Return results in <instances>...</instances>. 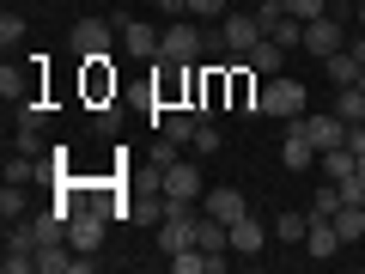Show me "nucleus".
<instances>
[{
    "label": "nucleus",
    "mask_w": 365,
    "mask_h": 274,
    "mask_svg": "<svg viewBox=\"0 0 365 274\" xmlns=\"http://www.w3.org/2000/svg\"><path fill=\"white\" fill-rule=\"evenodd\" d=\"M220 37H207L201 25H189V19H177V25L165 31V49H158V61H177V67H195L201 55L213 49Z\"/></svg>",
    "instance_id": "f257e3e1"
},
{
    "label": "nucleus",
    "mask_w": 365,
    "mask_h": 274,
    "mask_svg": "<svg viewBox=\"0 0 365 274\" xmlns=\"http://www.w3.org/2000/svg\"><path fill=\"white\" fill-rule=\"evenodd\" d=\"M311 110V98H304V86L299 79H287V73H274V79H262V116H304Z\"/></svg>",
    "instance_id": "f03ea898"
},
{
    "label": "nucleus",
    "mask_w": 365,
    "mask_h": 274,
    "mask_svg": "<svg viewBox=\"0 0 365 274\" xmlns=\"http://www.w3.org/2000/svg\"><path fill=\"white\" fill-rule=\"evenodd\" d=\"M0 268H6V274L37 268V232H31V213L6 225V250H0Z\"/></svg>",
    "instance_id": "7ed1b4c3"
},
{
    "label": "nucleus",
    "mask_w": 365,
    "mask_h": 274,
    "mask_svg": "<svg viewBox=\"0 0 365 274\" xmlns=\"http://www.w3.org/2000/svg\"><path fill=\"white\" fill-rule=\"evenodd\" d=\"M335 49H347V25H341L335 13L311 19V25H304V55H317V61H329Z\"/></svg>",
    "instance_id": "20e7f679"
},
{
    "label": "nucleus",
    "mask_w": 365,
    "mask_h": 274,
    "mask_svg": "<svg viewBox=\"0 0 365 274\" xmlns=\"http://www.w3.org/2000/svg\"><path fill=\"white\" fill-rule=\"evenodd\" d=\"M122 31V49L134 55V61H158V49H165V31L158 25H140V19H116Z\"/></svg>",
    "instance_id": "39448f33"
},
{
    "label": "nucleus",
    "mask_w": 365,
    "mask_h": 274,
    "mask_svg": "<svg viewBox=\"0 0 365 274\" xmlns=\"http://www.w3.org/2000/svg\"><path fill=\"white\" fill-rule=\"evenodd\" d=\"M158 189H165V201H201V171L189 158H177V165L158 171Z\"/></svg>",
    "instance_id": "423d86ee"
},
{
    "label": "nucleus",
    "mask_w": 365,
    "mask_h": 274,
    "mask_svg": "<svg viewBox=\"0 0 365 274\" xmlns=\"http://www.w3.org/2000/svg\"><path fill=\"white\" fill-rule=\"evenodd\" d=\"M220 43H225L232 55H250V49L262 43V25H256V13H225V19H220Z\"/></svg>",
    "instance_id": "0eeeda50"
},
{
    "label": "nucleus",
    "mask_w": 365,
    "mask_h": 274,
    "mask_svg": "<svg viewBox=\"0 0 365 274\" xmlns=\"http://www.w3.org/2000/svg\"><path fill=\"white\" fill-rule=\"evenodd\" d=\"M110 25H116V19H79V25L67 31V43H73L79 61H86V55H110Z\"/></svg>",
    "instance_id": "6e6552de"
},
{
    "label": "nucleus",
    "mask_w": 365,
    "mask_h": 274,
    "mask_svg": "<svg viewBox=\"0 0 365 274\" xmlns=\"http://www.w3.org/2000/svg\"><path fill=\"white\" fill-rule=\"evenodd\" d=\"M280 165H287V171L317 165V141L304 134V116H292V122H287V141H280Z\"/></svg>",
    "instance_id": "1a4fd4ad"
},
{
    "label": "nucleus",
    "mask_w": 365,
    "mask_h": 274,
    "mask_svg": "<svg viewBox=\"0 0 365 274\" xmlns=\"http://www.w3.org/2000/svg\"><path fill=\"white\" fill-rule=\"evenodd\" d=\"M67 244H73V250H91V256H98V250H104V213L79 208L73 220H67Z\"/></svg>",
    "instance_id": "9d476101"
},
{
    "label": "nucleus",
    "mask_w": 365,
    "mask_h": 274,
    "mask_svg": "<svg viewBox=\"0 0 365 274\" xmlns=\"http://www.w3.org/2000/svg\"><path fill=\"white\" fill-rule=\"evenodd\" d=\"M304 134L317 141V153H329V146H347V122H341L335 110H311V116H304Z\"/></svg>",
    "instance_id": "9b49d317"
},
{
    "label": "nucleus",
    "mask_w": 365,
    "mask_h": 274,
    "mask_svg": "<svg viewBox=\"0 0 365 274\" xmlns=\"http://www.w3.org/2000/svg\"><path fill=\"white\" fill-rule=\"evenodd\" d=\"M201 213H213V220H225V225H237L250 213V201L237 196L232 183H220V189H207V201H201Z\"/></svg>",
    "instance_id": "f8f14e48"
},
{
    "label": "nucleus",
    "mask_w": 365,
    "mask_h": 274,
    "mask_svg": "<svg viewBox=\"0 0 365 274\" xmlns=\"http://www.w3.org/2000/svg\"><path fill=\"white\" fill-rule=\"evenodd\" d=\"M304 250H311V262H335L347 244H341L335 220H311V232H304Z\"/></svg>",
    "instance_id": "ddd939ff"
},
{
    "label": "nucleus",
    "mask_w": 365,
    "mask_h": 274,
    "mask_svg": "<svg viewBox=\"0 0 365 274\" xmlns=\"http://www.w3.org/2000/svg\"><path fill=\"white\" fill-rule=\"evenodd\" d=\"M274 225H262L256 213H244V220L232 225V256H262V244H268Z\"/></svg>",
    "instance_id": "4468645a"
},
{
    "label": "nucleus",
    "mask_w": 365,
    "mask_h": 274,
    "mask_svg": "<svg viewBox=\"0 0 365 274\" xmlns=\"http://www.w3.org/2000/svg\"><path fill=\"white\" fill-rule=\"evenodd\" d=\"M201 122H207L201 110H165V116H158V134L182 146V141H195V128H201Z\"/></svg>",
    "instance_id": "2eb2a0df"
},
{
    "label": "nucleus",
    "mask_w": 365,
    "mask_h": 274,
    "mask_svg": "<svg viewBox=\"0 0 365 274\" xmlns=\"http://www.w3.org/2000/svg\"><path fill=\"white\" fill-rule=\"evenodd\" d=\"M244 61H250V67H256V73H262V79H274V73H280V67H287V43H274V37H262V43H256V49H250V55H244Z\"/></svg>",
    "instance_id": "dca6fc26"
},
{
    "label": "nucleus",
    "mask_w": 365,
    "mask_h": 274,
    "mask_svg": "<svg viewBox=\"0 0 365 274\" xmlns=\"http://www.w3.org/2000/svg\"><path fill=\"white\" fill-rule=\"evenodd\" d=\"M304 232H311V208L274 213V238H280V244H304Z\"/></svg>",
    "instance_id": "f3484780"
},
{
    "label": "nucleus",
    "mask_w": 365,
    "mask_h": 274,
    "mask_svg": "<svg viewBox=\"0 0 365 274\" xmlns=\"http://www.w3.org/2000/svg\"><path fill=\"white\" fill-rule=\"evenodd\" d=\"M317 165H323L329 183H341V177H353V171H359V153H353V146H329V153H317Z\"/></svg>",
    "instance_id": "a211bd4d"
},
{
    "label": "nucleus",
    "mask_w": 365,
    "mask_h": 274,
    "mask_svg": "<svg viewBox=\"0 0 365 274\" xmlns=\"http://www.w3.org/2000/svg\"><path fill=\"white\" fill-rule=\"evenodd\" d=\"M335 232H341V244H359L365 238V201H341L335 208Z\"/></svg>",
    "instance_id": "6ab92c4d"
},
{
    "label": "nucleus",
    "mask_w": 365,
    "mask_h": 274,
    "mask_svg": "<svg viewBox=\"0 0 365 274\" xmlns=\"http://www.w3.org/2000/svg\"><path fill=\"white\" fill-rule=\"evenodd\" d=\"M37 274H73V244H43L37 250Z\"/></svg>",
    "instance_id": "aec40b11"
},
{
    "label": "nucleus",
    "mask_w": 365,
    "mask_h": 274,
    "mask_svg": "<svg viewBox=\"0 0 365 274\" xmlns=\"http://www.w3.org/2000/svg\"><path fill=\"white\" fill-rule=\"evenodd\" d=\"M0 91H6V104H25V98H37V91H31V73H25V67H13V61L0 67Z\"/></svg>",
    "instance_id": "412c9836"
},
{
    "label": "nucleus",
    "mask_w": 365,
    "mask_h": 274,
    "mask_svg": "<svg viewBox=\"0 0 365 274\" xmlns=\"http://www.w3.org/2000/svg\"><path fill=\"white\" fill-rule=\"evenodd\" d=\"M323 73L335 79V86H353V79H359V61H353V49H335V55L323 61Z\"/></svg>",
    "instance_id": "4be33fe9"
},
{
    "label": "nucleus",
    "mask_w": 365,
    "mask_h": 274,
    "mask_svg": "<svg viewBox=\"0 0 365 274\" xmlns=\"http://www.w3.org/2000/svg\"><path fill=\"white\" fill-rule=\"evenodd\" d=\"M335 116H341V122H365V91H359V86H341Z\"/></svg>",
    "instance_id": "5701e85b"
},
{
    "label": "nucleus",
    "mask_w": 365,
    "mask_h": 274,
    "mask_svg": "<svg viewBox=\"0 0 365 274\" xmlns=\"http://www.w3.org/2000/svg\"><path fill=\"white\" fill-rule=\"evenodd\" d=\"M335 208H341V183H323L311 196V220H335Z\"/></svg>",
    "instance_id": "b1692460"
},
{
    "label": "nucleus",
    "mask_w": 365,
    "mask_h": 274,
    "mask_svg": "<svg viewBox=\"0 0 365 274\" xmlns=\"http://www.w3.org/2000/svg\"><path fill=\"white\" fill-rule=\"evenodd\" d=\"M13 110H19V128H25V134H37L43 116H49V104H43V98H25V104H13Z\"/></svg>",
    "instance_id": "393cba45"
},
{
    "label": "nucleus",
    "mask_w": 365,
    "mask_h": 274,
    "mask_svg": "<svg viewBox=\"0 0 365 274\" xmlns=\"http://www.w3.org/2000/svg\"><path fill=\"white\" fill-rule=\"evenodd\" d=\"M25 196H19V183H6V189H0V220H6V225H13V220H25Z\"/></svg>",
    "instance_id": "a878e982"
},
{
    "label": "nucleus",
    "mask_w": 365,
    "mask_h": 274,
    "mask_svg": "<svg viewBox=\"0 0 365 274\" xmlns=\"http://www.w3.org/2000/svg\"><path fill=\"white\" fill-rule=\"evenodd\" d=\"M280 6H287L299 25H311V19H323V13H329V0H280Z\"/></svg>",
    "instance_id": "bb28decb"
},
{
    "label": "nucleus",
    "mask_w": 365,
    "mask_h": 274,
    "mask_svg": "<svg viewBox=\"0 0 365 274\" xmlns=\"http://www.w3.org/2000/svg\"><path fill=\"white\" fill-rule=\"evenodd\" d=\"M189 146H195L201 158H207V153H220V128H213V122H201V128H195V141H189Z\"/></svg>",
    "instance_id": "cd10ccee"
},
{
    "label": "nucleus",
    "mask_w": 365,
    "mask_h": 274,
    "mask_svg": "<svg viewBox=\"0 0 365 274\" xmlns=\"http://www.w3.org/2000/svg\"><path fill=\"white\" fill-rule=\"evenodd\" d=\"M19 37H25V19H19V13H0V43H6V49H13Z\"/></svg>",
    "instance_id": "c85d7f7f"
},
{
    "label": "nucleus",
    "mask_w": 365,
    "mask_h": 274,
    "mask_svg": "<svg viewBox=\"0 0 365 274\" xmlns=\"http://www.w3.org/2000/svg\"><path fill=\"white\" fill-rule=\"evenodd\" d=\"M189 13H207V19H225V0H189Z\"/></svg>",
    "instance_id": "c756f323"
},
{
    "label": "nucleus",
    "mask_w": 365,
    "mask_h": 274,
    "mask_svg": "<svg viewBox=\"0 0 365 274\" xmlns=\"http://www.w3.org/2000/svg\"><path fill=\"white\" fill-rule=\"evenodd\" d=\"M347 146H353V153H365V122H347Z\"/></svg>",
    "instance_id": "7c9ffc66"
},
{
    "label": "nucleus",
    "mask_w": 365,
    "mask_h": 274,
    "mask_svg": "<svg viewBox=\"0 0 365 274\" xmlns=\"http://www.w3.org/2000/svg\"><path fill=\"white\" fill-rule=\"evenodd\" d=\"M353 86H359V91H365V67H359V79H353Z\"/></svg>",
    "instance_id": "2f4dec72"
},
{
    "label": "nucleus",
    "mask_w": 365,
    "mask_h": 274,
    "mask_svg": "<svg viewBox=\"0 0 365 274\" xmlns=\"http://www.w3.org/2000/svg\"><path fill=\"white\" fill-rule=\"evenodd\" d=\"M359 183H365V153H359Z\"/></svg>",
    "instance_id": "473e14b6"
}]
</instances>
